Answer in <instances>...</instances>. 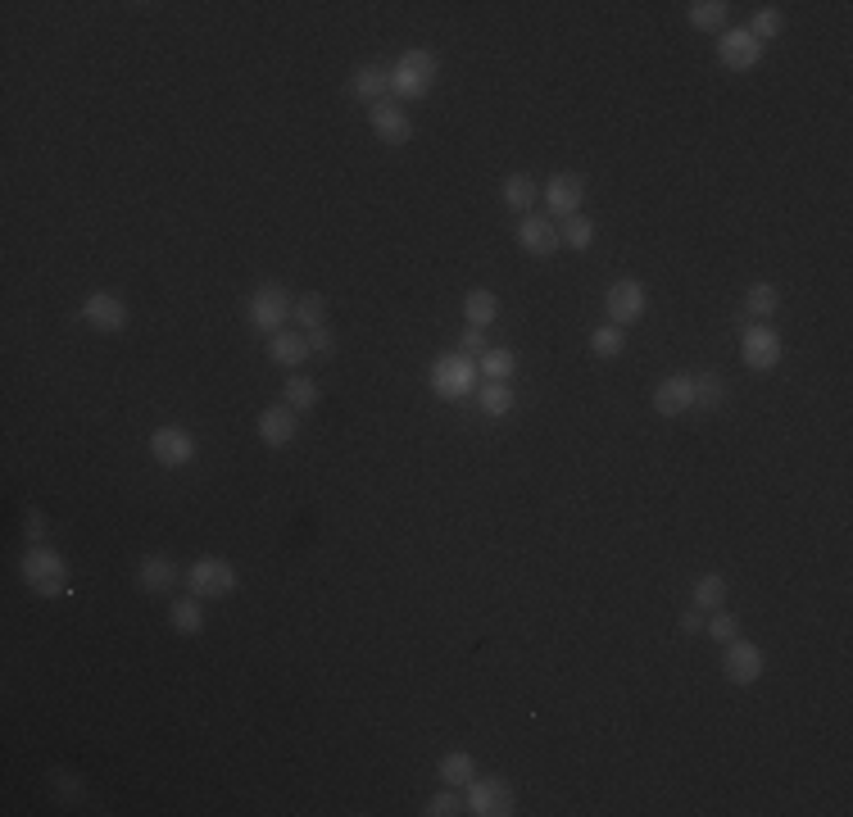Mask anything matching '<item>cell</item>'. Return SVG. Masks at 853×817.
<instances>
[{"instance_id": "obj_1", "label": "cell", "mask_w": 853, "mask_h": 817, "mask_svg": "<svg viewBox=\"0 0 853 817\" xmlns=\"http://www.w3.org/2000/svg\"><path fill=\"white\" fill-rule=\"evenodd\" d=\"M436 73H441V60H436L432 50H422V46L404 50L391 69V96L395 100H422L436 87Z\"/></svg>"}, {"instance_id": "obj_2", "label": "cell", "mask_w": 853, "mask_h": 817, "mask_svg": "<svg viewBox=\"0 0 853 817\" xmlns=\"http://www.w3.org/2000/svg\"><path fill=\"white\" fill-rule=\"evenodd\" d=\"M477 359L463 355V350H450V355H441L432 368H427V382H432V391L441 395V400H468L472 391H477Z\"/></svg>"}, {"instance_id": "obj_3", "label": "cell", "mask_w": 853, "mask_h": 817, "mask_svg": "<svg viewBox=\"0 0 853 817\" xmlns=\"http://www.w3.org/2000/svg\"><path fill=\"white\" fill-rule=\"evenodd\" d=\"M19 572L37 595H69V559L55 554L50 545H28Z\"/></svg>"}, {"instance_id": "obj_4", "label": "cell", "mask_w": 853, "mask_h": 817, "mask_svg": "<svg viewBox=\"0 0 853 817\" xmlns=\"http://www.w3.org/2000/svg\"><path fill=\"white\" fill-rule=\"evenodd\" d=\"M295 314V305H291V291L286 286H277V282H264L255 291V296L246 300V318H250V327L255 332H264V336H277V332H286V318Z\"/></svg>"}, {"instance_id": "obj_5", "label": "cell", "mask_w": 853, "mask_h": 817, "mask_svg": "<svg viewBox=\"0 0 853 817\" xmlns=\"http://www.w3.org/2000/svg\"><path fill=\"white\" fill-rule=\"evenodd\" d=\"M463 808L472 817H509V813H518V795L500 777H472L463 786Z\"/></svg>"}, {"instance_id": "obj_6", "label": "cell", "mask_w": 853, "mask_h": 817, "mask_svg": "<svg viewBox=\"0 0 853 817\" xmlns=\"http://www.w3.org/2000/svg\"><path fill=\"white\" fill-rule=\"evenodd\" d=\"M649 309V296H645V282H636V277H618V282H608L604 291V314L613 327H631L640 323Z\"/></svg>"}, {"instance_id": "obj_7", "label": "cell", "mask_w": 853, "mask_h": 817, "mask_svg": "<svg viewBox=\"0 0 853 817\" xmlns=\"http://www.w3.org/2000/svg\"><path fill=\"white\" fill-rule=\"evenodd\" d=\"M187 591L200 600H227L236 591V568L227 559H196L187 568Z\"/></svg>"}, {"instance_id": "obj_8", "label": "cell", "mask_w": 853, "mask_h": 817, "mask_svg": "<svg viewBox=\"0 0 853 817\" xmlns=\"http://www.w3.org/2000/svg\"><path fill=\"white\" fill-rule=\"evenodd\" d=\"M717 60H722V69H731V73H749V69L763 64V41H758L749 28H726L722 37H717Z\"/></svg>"}, {"instance_id": "obj_9", "label": "cell", "mask_w": 853, "mask_h": 817, "mask_svg": "<svg viewBox=\"0 0 853 817\" xmlns=\"http://www.w3.org/2000/svg\"><path fill=\"white\" fill-rule=\"evenodd\" d=\"M150 454H155V463H164V468H187V463L196 459V436H191L187 427L164 423V427L150 432Z\"/></svg>"}, {"instance_id": "obj_10", "label": "cell", "mask_w": 853, "mask_h": 817, "mask_svg": "<svg viewBox=\"0 0 853 817\" xmlns=\"http://www.w3.org/2000/svg\"><path fill=\"white\" fill-rule=\"evenodd\" d=\"M740 359H745V368H754V373H772V368L781 364V336H776V327L749 323L745 341H740Z\"/></svg>"}, {"instance_id": "obj_11", "label": "cell", "mask_w": 853, "mask_h": 817, "mask_svg": "<svg viewBox=\"0 0 853 817\" xmlns=\"http://www.w3.org/2000/svg\"><path fill=\"white\" fill-rule=\"evenodd\" d=\"M82 318H87V327H96L100 336H114L128 327V300H118L114 291H91L87 300H82Z\"/></svg>"}, {"instance_id": "obj_12", "label": "cell", "mask_w": 853, "mask_h": 817, "mask_svg": "<svg viewBox=\"0 0 853 817\" xmlns=\"http://www.w3.org/2000/svg\"><path fill=\"white\" fill-rule=\"evenodd\" d=\"M763 650H758L754 640H726V654H722V672L726 681H736V686H754L758 677H763Z\"/></svg>"}, {"instance_id": "obj_13", "label": "cell", "mask_w": 853, "mask_h": 817, "mask_svg": "<svg viewBox=\"0 0 853 817\" xmlns=\"http://www.w3.org/2000/svg\"><path fill=\"white\" fill-rule=\"evenodd\" d=\"M581 196H586V182H581V173H554V178L540 187V200H545V209H550L554 218L581 214Z\"/></svg>"}, {"instance_id": "obj_14", "label": "cell", "mask_w": 853, "mask_h": 817, "mask_svg": "<svg viewBox=\"0 0 853 817\" xmlns=\"http://www.w3.org/2000/svg\"><path fill=\"white\" fill-rule=\"evenodd\" d=\"M368 123H373V132L386 141V146H404V141L413 137V123H409V109L400 105V100H377V105H368Z\"/></svg>"}, {"instance_id": "obj_15", "label": "cell", "mask_w": 853, "mask_h": 817, "mask_svg": "<svg viewBox=\"0 0 853 817\" xmlns=\"http://www.w3.org/2000/svg\"><path fill=\"white\" fill-rule=\"evenodd\" d=\"M518 246L527 250L531 259H550L554 250L563 246V241H559V223H554V218H545V214H522Z\"/></svg>"}, {"instance_id": "obj_16", "label": "cell", "mask_w": 853, "mask_h": 817, "mask_svg": "<svg viewBox=\"0 0 853 817\" xmlns=\"http://www.w3.org/2000/svg\"><path fill=\"white\" fill-rule=\"evenodd\" d=\"M695 409V382L690 377H663V382L654 386V414L663 418H681Z\"/></svg>"}, {"instance_id": "obj_17", "label": "cell", "mask_w": 853, "mask_h": 817, "mask_svg": "<svg viewBox=\"0 0 853 817\" xmlns=\"http://www.w3.org/2000/svg\"><path fill=\"white\" fill-rule=\"evenodd\" d=\"M255 432H259V441L273 445V450L291 445L295 441V409H286V404H268L264 414H259Z\"/></svg>"}, {"instance_id": "obj_18", "label": "cell", "mask_w": 853, "mask_h": 817, "mask_svg": "<svg viewBox=\"0 0 853 817\" xmlns=\"http://www.w3.org/2000/svg\"><path fill=\"white\" fill-rule=\"evenodd\" d=\"M137 586L146 595H168L177 586V563L168 554H146L137 568Z\"/></svg>"}, {"instance_id": "obj_19", "label": "cell", "mask_w": 853, "mask_h": 817, "mask_svg": "<svg viewBox=\"0 0 853 817\" xmlns=\"http://www.w3.org/2000/svg\"><path fill=\"white\" fill-rule=\"evenodd\" d=\"M350 91L359 100H368V105H377V100L391 96V69L386 64H363V69H354Z\"/></svg>"}, {"instance_id": "obj_20", "label": "cell", "mask_w": 853, "mask_h": 817, "mask_svg": "<svg viewBox=\"0 0 853 817\" xmlns=\"http://www.w3.org/2000/svg\"><path fill=\"white\" fill-rule=\"evenodd\" d=\"M309 355H314V350H309V336H295V332L268 336V359H273L277 368H300Z\"/></svg>"}, {"instance_id": "obj_21", "label": "cell", "mask_w": 853, "mask_h": 817, "mask_svg": "<svg viewBox=\"0 0 853 817\" xmlns=\"http://www.w3.org/2000/svg\"><path fill=\"white\" fill-rule=\"evenodd\" d=\"M463 318H468V327H486L500 318V296L495 291H486V286H472L468 296H463Z\"/></svg>"}, {"instance_id": "obj_22", "label": "cell", "mask_w": 853, "mask_h": 817, "mask_svg": "<svg viewBox=\"0 0 853 817\" xmlns=\"http://www.w3.org/2000/svg\"><path fill=\"white\" fill-rule=\"evenodd\" d=\"M282 400H286V409H295V414H309V409H318V400H323V386H318L314 377L291 373L282 386Z\"/></svg>"}, {"instance_id": "obj_23", "label": "cell", "mask_w": 853, "mask_h": 817, "mask_svg": "<svg viewBox=\"0 0 853 817\" xmlns=\"http://www.w3.org/2000/svg\"><path fill=\"white\" fill-rule=\"evenodd\" d=\"M168 622H173L177 636H196L205 627V600L200 595H182V600L168 604Z\"/></svg>"}, {"instance_id": "obj_24", "label": "cell", "mask_w": 853, "mask_h": 817, "mask_svg": "<svg viewBox=\"0 0 853 817\" xmlns=\"http://www.w3.org/2000/svg\"><path fill=\"white\" fill-rule=\"evenodd\" d=\"M686 19H690V28H699V32H726L731 5H726V0H690Z\"/></svg>"}, {"instance_id": "obj_25", "label": "cell", "mask_w": 853, "mask_h": 817, "mask_svg": "<svg viewBox=\"0 0 853 817\" xmlns=\"http://www.w3.org/2000/svg\"><path fill=\"white\" fill-rule=\"evenodd\" d=\"M500 196H504V205H509V209L531 214V209H536V200H540V187H536V178H531V173H509V178H504V187H500Z\"/></svg>"}, {"instance_id": "obj_26", "label": "cell", "mask_w": 853, "mask_h": 817, "mask_svg": "<svg viewBox=\"0 0 853 817\" xmlns=\"http://www.w3.org/2000/svg\"><path fill=\"white\" fill-rule=\"evenodd\" d=\"M436 777L445 781V786H454V790H463L472 777H477V763H472V754L468 749H450V754L436 763Z\"/></svg>"}, {"instance_id": "obj_27", "label": "cell", "mask_w": 853, "mask_h": 817, "mask_svg": "<svg viewBox=\"0 0 853 817\" xmlns=\"http://www.w3.org/2000/svg\"><path fill=\"white\" fill-rule=\"evenodd\" d=\"M513 368H518V355H513L509 345H491V350L477 359V373L486 377V382H509Z\"/></svg>"}, {"instance_id": "obj_28", "label": "cell", "mask_w": 853, "mask_h": 817, "mask_svg": "<svg viewBox=\"0 0 853 817\" xmlns=\"http://www.w3.org/2000/svg\"><path fill=\"white\" fill-rule=\"evenodd\" d=\"M477 400H481V414H486V418H509L513 404H518V395H513L509 382H486Z\"/></svg>"}, {"instance_id": "obj_29", "label": "cell", "mask_w": 853, "mask_h": 817, "mask_svg": "<svg viewBox=\"0 0 853 817\" xmlns=\"http://www.w3.org/2000/svg\"><path fill=\"white\" fill-rule=\"evenodd\" d=\"M745 309H749V318H754V323H767V318L781 309V296H776V286H772V282H754V286L745 291Z\"/></svg>"}, {"instance_id": "obj_30", "label": "cell", "mask_w": 853, "mask_h": 817, "mask_svg": "<svg viewBox=\"0 0 853 817\" xmlns=\"http://www.w3.org/2000/svg\"><path fill=\"white\" fill-rule=\"evenodd\" d=\"M690 595H695V609L699 613L722 609V604H726V577H722V572H708V577L695 581V591H690Z\"/></svg>"}, {"instance_id": "obj_31", "label": "cell", "mask_w": 853, "mask_h": 817, "mask_svg": "<svg viewBox=\"0 0 853 817\" xmlns=\"http://www.w3.org/2000/svg\"><path fill=\"white\" fill-rule=\"evenodd\" d=\"M559 241L568 250H590V246H595V223H590L586 214L563 218V223H559Z\"/></svg>"}, {"instance_id": "obj_32", "label": "cell", "mask_w": 853, "mask_h": 817, "mask_svg": "<svg viewBox=\"0 0 853 817\" xmlns=\"http://www.w3.org/2000/svg\"><path fill=\"white\" fill-rule=\"evenodd\" d=\"M590 350H595L599 359H618L622 350H627V332L613 323H599L595 332H590Z\"/></svg>"}, {"instance_id": "obj_33", "label": "cell", "mask_w": 853, "mask_h": 817, "mask_svg": "<svg viewBox=\"0 0 853 817\" xmlns=\"http://www.w3.org/2000/svg\"><path fill=\"white\" fill-rule=\"evenodd\" d=\"M295 323L304 327V332H314V327H327V300L318 296V291H309V296L295 300Z\"/></svg>"}, {"instance_id": "obj_34", "label": "cell", "mask_w": 853, "mask_h": 817, "mask_svg": "<svg viewBox=\"0 0 853 817\" xmlns=\"http://www.w3.org/2000/svg\"><path fill=\"white\" fill-rule=\"evenodd\" d=\"M690 382H695V409H717L726 400V382L717 373H695Z\"/></svg>"}, {"instance_id": "obj_35", "label": "cell", "mask_w": 853, "mask_h": 817, "mask_svg": "<svg viewBox=\"0 0 853 817\" xmlns=\"http://www.w3.org/2000/svg\"><path fill=\"white\" fill-rule=\"evenodd\" d=\"M704 631L726 645V640L740 636V618H736V613H726V609H713V613H708V622H704Z\"/></svg>"}, {"instance_id": "obj_36", "label": "cell", "mask_w": 853, "mask_h": 817, "mask_svg": "<svg viewBox=\"0 0 853 817\" xmlns=\"http://www.w3.org/2000/svg\"><path fill=\"white\" fill-rule=\"evenodd\" d=\"M781 28H785V14L776 10V5H767V10H758V14H754V23H749V32H754L758 41H772V37H781Z\"/></svg>"}, {"instance_id": "obj_37", "label": "cell", "mask_w": 853, "mask_h": 817, "mask_svg": "<svg viewBox=\"0 0 853 817\" xmlns=\"http://www.w3.org/2000/svg\"><path fill=\"white\" fill-rule=\"evenodd\" d=\"M422 813H427V817H454V813H463V790L445 786L441 795L427 799V808H422Z\"/></svg>"}, {"instance_id": "obj_38", "label": "cell", "mask_w": 853, "mask_h": 817, "mask_svg": "<svg viewBox=\"0 0 853 817\" xmlns=\"http://www.w3.org/2000/svg\"><path fill=\"white\" fill-rule=\"evenodd\" d=\"M23 536H28L32 545H46V513H41V509L23 513Z\"/></svg>"}, {"instance_id": "obj_39", "label": "cell", "mask_w": 853, "mask_h": 817, "mask_svg": "<svg viewBox=\"0 0 853 817\" xmlns=\"http://www.w3.org/2000/svg\"><path fill=\"white\" fill-rule=\"evenodd\" d=\"M304 336H309V350H314V355H323V359L336 350V336H332V327H314V332H304Z\"/></svg>"}, {"instance_id": "obj_40", "label": "cell", "mask_w": 853, "mask_h": 817, "mask_svg": "<svg viewBox=\"0 0 853 817\" xmlns=\"http://www.w3.org/2000/svg\"><path fill=\"white\" fill-rule=\"evenodd\" d=\"M459 350H463V355H486V350H491V345H486V332H481V327H468Z\"/></svg>"}, {"instance_id": "obj_41", "label": "cell", "mask_w": 853, "mask_h": 817, "mask_svg": "<svg viewBox=\"0 0 853 817\" xmlns=\"http://www.w3.org/2000/svg\"><path fill=\"white\" fill-rule=\"evenodd\" d=\"M695 631H704V613H699V609L681 613V636H695Z\"/></svg>"}]
</instances>
